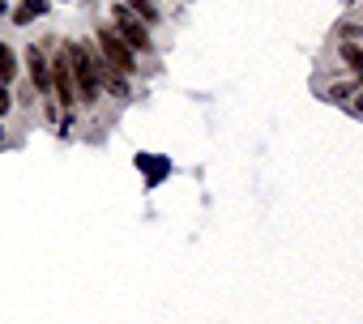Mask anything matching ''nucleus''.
<instances>
[{
  "label": "nucleus",
  "mask_w": 363,
  "mask_h": 324,
  "mask_svg": "<svg viewBox=\"0 0 363 324\" xmlns=\"http://www.w3.org/2000/svg\"><path fill=\"white\" fill-rule=\"evenodd\" d=\"M60 52L69 56L73 81H77V98H82V103H99V90H103V77H99V52H90L86 43H65Z\"/></svg>",
  "instance_id": "1"
},
{
  "label": "nucleus",
  "mask_w": 363,
  "mask_h": 324,
  "mask_svg": "<svg viewBox=\"0 0 363 324\" xmlns=\"http://www.w3.org/2000/svg\"><path fill=\"white\" fill-rule=\"evenodd\" d=\"M94 43H99V56H103V64L107 69H116V73H137V52L111 30V26H99V35H94Z\"/></svg>",
  "instance_id": "2"
},
{
  "label": "nucleus",
  "mask_w": 363,
  "mask_h": 324,
  "mask_svg": "<svg viewBox=\"0 0 363 324\" xmlns=\"http://www.w3.org/2000/svg\"><path fill=\"white\" fill-rule=\"evenodd\" d=\"M111 30H116L133 52H150V30H145V22H141L128 5H116V9H111Z\"/></svg>",
  "instance_id": "3"
},
{
  "label": "nucleus",
  "mask_w": 363,
  "mask_h": 324,
  "mask_svg": "<svg viewBox=\"0 0 363 324\" xmlns=\"http://www.w3.org/2000/svg\"><path fill=\"white\" fill-rule=\"evenodd\" d=\"M52 94H56V103H60L65 111H73V103H77V81H73V69H69V56H65V52L52 60Z\"/></svg>",
  "instance_id": "4"
},
{
  "label": "nucleus",
  "mask_w": 363,
  "mask_h": 324,
  "mask_svg": "<svg viewBox=\"0 0 363 324\" xmlns=\"http://www.w3.org/2000/svg\"><path fill=\"white\" fill-rule=\"evenodd\" d=\"M26 73H30V81H35L39 94H52V60L39 47H26Z\"/></svg>",
  "instance_id": "5"
},
{
  "label": "nucleus",
  "mask_w": 363,
  "mask_h": 324,
  "mask_svg": "<svg viewBox=\"0 0 363 324\" xmlns=\"http://www.w3.org/2000/svg\"><path fill=\"white\" fill-rule=\"evenodd\" d=\"M18 77V52L9 43H0V86H9Z\"/></svg>",
  "instance_id": "6"
},
{
  "label": "nucleus",
  "mask_w": 363,
  "mask_h": 324,
  "mask_svg": "<svg viewBox=\"0 0 363 324\" xmlns=\"http://www.w3.org/2000/svg\"><path fill=\"white\" fill-rule=\"evenodd\" d=\"M43 9H48V0H22L18 13H13V22L26 26V22H35V18H43Z\"/></svg>",
  "instance_id": "7"
},
{
  "label": "nucleus",
  "mask_w": 363,
  "mask_h": 324,
  "mask_svg": "<svg viewBox=\"0 0 363 324\" xmlns=\"http://www.w3.org/2000/svg\"><path fill=\"white\" fill-rule=\"evenodd\" d=\"M124 5H128L141 22H158V5H154V0H124Z\"/></svg>",
  "instance_id": "8"
},
{
  "label": "nucleus",
  "mask_w": 363,
  "mask_h": 324,
  "mask_svg": "<svg viewBox=\"0 0 363 324\" xmlns=\"http://www.w3.org/2000/svg\"><path fill=\"white\" fill-rule=\"evenodd\" d=\"M342 60H346V64H350V69L363 77V47H354V43H342Z\"/></svg>",
  "instance_id": "9"
},
{
  "label": "nucleus",
  "mask_w": 363,
  "mask_h": 324,
  "mask_svg": "<svg viewBox=\"0 0 363 324\" xmlns=\"http://www.w3.org/2000/svg\"><path fill=\"white\" fill-rule=\"evenodd\" d=\"M9 107H13V94H9V86H0V115H9Z\"/></svg>",
  "instance_id": "10"
},
{
  "label": "nucleus",
  "mask_w": 363,
  "mask_h": 324,
  "mask_svg": "<svg viewBox=\"0 0 363 324\" xmlns=\"http://www.w3.org/2000/svg\"><path fill=\"white\" fill-rule=\"evenodd\" d=\"M0 18H5V0H0Z\"/></svg>",
  "instance_id": "11"
},
{
  "label": "nucleus",
  "mask_w": 363,
  "mask_h": 324,
  "mask_svg": "<svg viewBox=\"0 0 363 324\" xmlns=\"http://www.w3.org/2000/svg\"><path fill=\"white\" fill-rule=\"evenodd\" d=\"M0 145H5V132H0Z\"/></svg>",
  "instance_id": "12"
}]
</instances>
